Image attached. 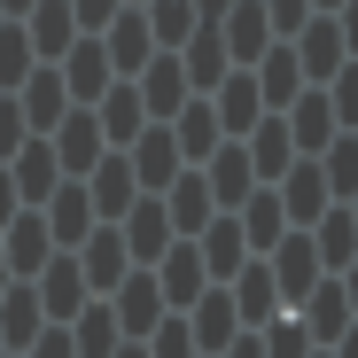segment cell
<instances>
[{"label":"cell","instance_id":"45","mask_svg":"<svg viewBox=\"0 0 358 358\" xmlns=\"http://www.w3.org/2000/svg\"><path fill=\"white\" fill-rule=\"evenodd\" d=\"M16 358H78V350H71V327H55V320H47V327H39Z\"/></svg>","mask_w":358,"mask_h":358},{"label":"cell","instance_id":"40","mask_svg":"<svg viewBox=\"0 0 358 358\" xmlns=\"http://www.w3.org/2000/svg\"><path fill=\"white\" fill-rule=\"evenodd\" d=\"M141 16H148V31H156V47H179V39H187V31L203 24V16L187 8V0H148Z\"/></svg>","mask_w":358,"mask_h":358},{"label":"cell","instance_id":"32","mask_svg":"<svg viewBox=\"0 0 358 358\" xmlns=\"http://www.w3.org/2000/svg\"><path fill=\"white\" fill-rule=\"evenodd\" d=\"M304 234H312V250H320V265H327V273H343V265L358 257V218H350V203H327Z\"/></svg>","mask_w":358,"mask_h":358},{"label":"cell","instance_id":"57","mask_svg":"<svg viewBox=\"0 0 358 358\" xmlns=\"http://www.w3.org/2000/svg\"><path fill=\"white\" fill-rule=\"evenodd\" d=\"M350 218H358V195H350Z\"/></svg>","mask_w":358,"mask_h":358},{"label":"cell","instance_id":"3","mask_svg":"<svg viewBox=\"0 0 358 358\" xmlns=\"http://www.w3.org/2000/svg\"><path fill=\"white\" fill-rule=\"evenodd\" d=\"M55 71H63V94H71V109H94V101L109 94V78H117L94 31H78V39H71L63 55H55Z\"/></svg>","mask_w":358,"mask_h":358},{"label":"cell","instance_id":"31","mask_svg":"<svg viewBox=\"0 0 358 358\" xmlns=\"http://www.w3.org/2000/svg\"><path fill=\"white\" fill-rule=\"evenodd\" d=\"M242 148H250V171H257V187H273V179H280V171L296 164V141H288V125H280L273 109H265L257 125L242 133Z\"/></svg>","mask_w":358,"mask_h":358},{"label":"cell","instance_id":"53","mask_svg":"<svg viewBox=\"0 0 358 358\" xmlns=\"http://www.w3.org/2000/svg\"><path fill=\"white\" fill-rule=\"evenodd\" d=\"M24 8H31V0H0V16H24Z\"/></svg>","mask_w":358,"mask_h":358},{"label":"cell","instance_id":"58","mask_svg":"<svg viewBox=\"0 0 358 358\" xmlns=\"http://www.w3.org/2000/svg\"><path fill=\"white\" fill-rule=\"evenodd\" d=\"M312 358H327V350H312Z\"/></svg>","mask_w":358,"mask_h":358},{"label":"cell","instance_id":"6","mask_svg":"<svg viewBox=\"0 0 358 358\" xmlns=\"http://www.w3.org/2000/svg\"><path fill=\"white\" fill-rule=\"evenodd\" d=\"M109 312H117V335H125V343H141V335L164 320V288H156V273H148V265H133L125 280L109 288Z\"/></svg>","mask_w":358,"mask_h":358},{"label":"cell","instance_id":"61","mask_svg":"<svg viewBox=\"0 0 358 358\" xmlns=\"http://www.w3.org/2000/svg\"><path fill=\"white\" fill-rule=\"evenodd\" d=\"M8 358H16V350H8Z\"/></svg>","mask_w":358,"mask_h":358},{"label":"cell","instance_id":"44","mask_svg":"<svg viewBox=\"0 0 358 358\" xmlns=\"http://www.w3.org/2000/svg\"><path fill=\"white\" fill-rule=\"evenodd\" d=\"M31 141V125H24V109H16V94H0V164H8L16 148Z\"/></svg>","mask_w":358,"mask_h":358},{"label":"cell","instance_id":"11","mask_svg":"<svg viewBox=\"0 0 358 358\" xmlns=\"http://www.w3.org/2000/svg\"><path fill=\"white\" fill-rule=\"evenodd\" d=\"M94 39H101V55H109V71H117V78H133L148 55H156V31H148V16H141V8H117Z\"/></svg>","mask_w":358,"mask_h":358},{"label":"cell","instance_id":"35","mask_svg":"<svg viewBox=\"0 0 358 358\" xmlns=\"http://www.w3.org/2000/svg\"><path fill=\"white\" fill-rule=\"evenodd\" d=\"M39 327H47V312H39L31 280H8V288H0V350H24Z\"/></svg>","mask_w":358,"mask_h":358},{"label":"cell","instance_id":"9","mask_svg":"<svg viewBox=\"0 0 358 358\" xmlns=\"http://www.w3.org/2000/svg\"><path fill=\"white\" fill-rule=\"evenodd\" d=\"M47 148H55V164H63V179H86L109 141H101V125H94V109H63V125L47 133Z\"/></svg>","mask_w":358,"mask_h":358},{"label":"cell","instance_id":"50","mask_svg":"<svg viewBox=\"0 0 358 358\" xmlns=\"http://www.w3.org/2000/svg\"><path fill=\"white\" fill-rule=\"evenodd\" d=\"M335 288H343V304H350V312H358V257H350V265H343V273H335Z\"/></svg>","mask_w":358,"mask_h":358},{"label":"cell","instance_id":"16","mask_svg":"<svg viewBox=\"0 0 358 358\" xmlns=\"http://www.w3.org/2000/svg\"><path fill=\"white\" fill-rule=\"evenodd\" d=\"M156 203H164V218H171V234H179V242H195V234L218 218V203H210V187H203V171H195V164L179 171L171 187L156 195Z\"/></svg>","mask_w":358,"mask_h":358},{"label":"cell","instance_id":"10","mask_svg":"<svg viewBox=\"0 0 358 358\" xmlns=\"http://www.w3.org/2000/svg\"><path fill=\"white\" fill-rule=\"evenodd\" d=\"M195 171H203V187H210L218 210H242V195L257 187V171H250V148H242V141H218Z\"/></svg>","mask_w":358,"mask_h":358},{"label":"cell","instance_id":"54","mask_svg":"<svg viewBox=\"0 0 358 358\" xmlns=\"http://www.w3.org/2000/svg\"><path fill=\"white\" fill-rule=\"evenodd\" d=\"M335 8H343V0H312V16H335Z\"/></svg>","mask_w":358,"mask_h":358},{"label":"cell","instance_id":"28","mask_svg":"<svg viewBox=\"0 0 358 358\" xmlns=\"http://www.w3.org/2000/svg\"><path fill=\"white\" fill-rule=\"evenodd\" d=\"M8 179H16V195L24 203H47L55 187H63V164H55V148H47V133H31L16 156H8Z\"/></svg>","mask_w":358,"mask_h":358},{"label":"cell","instance_id":"25","mask_svg":"<svg viewBox=\"0 0 358 358\" xmlns=\"http://www.w3.org/2000/svg\"><path fill=\"white\" fill-rule=\"evenodd\" d=\"M71 257H78V273H86V288H94V296H109L117 280L133 273V257H125V242H117V226H94L86 242L71 250Z\"/></svg>","mask_w":358,"mask_h":358},{"label":"cell","instance_id":"29","mask_svg":"<svg viewBox=\"0 0 358 358\" xmlns=\"http://www.w3.org/2000/svg\"><path fill=\"white\" fill-rule=\"evenodd\" d=\"M250 78H257V101L280 117L296 94H304V71H296V55H288V39H273L265 55H257V63H250Z\"/></svg>","mask_w":358,"mask_h":358},{"label":"cell","instance_id":"37","mask_svg":"<svg viewBox=\"0 0 358 358\" xmlns=\"http://www.w3.org/2000/svg\"><path fill=\"white\" fill-rule=\"evenodd\" d=\"M312 164H320V179H327V195H335V203H350V195H358V133H335Z\"/></svg>","mask_w":358,"mask_h":358},{"label":"cell","instance_id":"5","mask_svg":"<svg viewBox=\"0 0 358 358\" xmlns=\"http://www.w3.org/2000/svg\"><path fill=\"white\" fill-rule=\"evenodd\" d=\"M86 203H94V226H117L133 203H141V187H133V164H125V148H101V164L86 171Z\"/></svg>","mask_w":358,"mask_h":358},{"label":"cell","instance_id":"12","mask_svg":"<svg viewBox=\"0 0 358 358\" xmlns=\"http://www.w3.org/2000/svg\"><path fill=\"white\" fill-rule=\"evenodd\" d=\"M288 55H296V71H304V86H327L350 55H343V31H335V16H312L304 31L288 39Z\"/></svg>","mask_w":358,"mask_h":358},{"label":"cell","instance_id":"38","mask_svg":"<svg viewBox=\"0 0 358 358\" xmlns=\"http://www.w3.org/2000/svg\"><path fill=\"white\" fill-rule=\"evenodd\" d=\"M31 63H39V55H31V39H24V24L8 16V24H0V94H16V86L31 78Z\"/></svg>","mask_w":358,"mask_h":358},{"label":"cell","instance_id":"43","mask_svg":"<svg viewBox=\"0 0 358 358\" xmlns=\"http://www.w3.org/2000/svg\"><path fill=\"white\" fill-rule=\"evenodd\" d=\"M265 24H273V39H296L312 24V0H265Z\"/></svg>","mask_w":358,"mask_h":358},{"label":"cell","instance_id":"34","mask_svg":"<svg viewBox=\"0 0 358 358\" xmlns=\"http://www.w3.org/2000/svg\"><path fill=\"white\" fill-rule=\"evenodd\" d=\"M234 218H242V242H250V257H265V250L280 242V234H288V210H280V195H273V187H250Z\"/></svg>","mask_w":358,"mask_h":358},{"label":"cell","instance_id":"33","mask_svg":"<svg viewBox=\"0 0 358 358\" xmlns=\"http://www.w3.org/2000/svg\"><path fill=\"white\" fill-rule=\"evenodd\" d=\"M94 125H101V141L109 148H125L141 125H148V109H141V94H133V78H109V94L94 101Z\"/></svg>","mask_w":358,"mask_h":358},{"label":"cell","instance_id":"24","mask_svg":"<svg viewBox=\"0 0 358 358\" xmlns=\"http://www.w3.org/2000/svg\"><path fill=\"white\" fill-rule=\"evenodd\" d=\"M218 288L234 296V320H242V327H265L273 312H288V304H280V288H273V273H265V257H250L242 273L218 280Z\"/></svg>","mask_w":358,"mask_h":358},{"label":"cell","instance_id":"60","mask_svg":"<svg viewBox=\"0 0 358 358\" xmlns=\"http://www.w3.org/2000/svg\"><path fill=\"white\" fill-rule=\"evenodd\" d=\"M0 358H8V350H0Z\"/></svg>","mask_w":358,"mask_h":358},{"label":"cell","instance_id":"8","mask_svg":"<svg viewBox=\"0 0 358 358\" xmlns=\"http://www.w3.org/2000/svg\"><path fill=\"white\" fill-rule=\"evenodd\" d=\"M31 296H39V312L63 327V320L86 304V296H94V288H86V273H78V257H71V250H55V257L31 273Z\"/></svg>","mask_w":358,"mask_h":358},{"label":"cell","instance_id":"2","mask_svg":"<svg viewBox=\"0 0 358 358\" xmlns=\"http://www.w3.org/2000/svg\"><path fill=\"white\" fill-rule=\"evenodd\" d=\"M133 94H141V109H148V125H164V117H179V109L195 101V86H187V71H179L171 47H156L148 63L133 71Z\"/></svg>","mask_w":358,"mask_h":358},{"label":"cell","instance_id":"23","mask_svg":"<svg viewBox=\"0 0 358 358\" xmlns=\"http://www.w3.org/2000/svg\"><path fill=\"white\" fill-rule=\"evenodd\" d=\"M16 109H24V125H31V133H55V125H63V109H71L63 71H55V63H31V78L16 86Z\"/></svg>","mask_w":358,"mask_h":358},{"label":"cell","instance_id":"4","mask_svg":"<svg viewBox=\"0 0 358 358\" xmlns=\"http://www.w3.org/2000/svg\"><path fill=\"white\" fill-rule=\"evenodd\" d=\"M125 164H133V187H141V195H164L171 179L187 171V164H179V141H171V125H141V133L125 141Z\"/></svg>","mask_w":358,"mask_h":358},{"label":"cell","instance_id":"47","mask_svg":"<svg viewBox=\"0 0 358 358\" xmlns=\"http://www.w3.org/2000/svg\"><path fill=\"white\" fill-rule=\"evenodd\" d=\"M335 31H343V55H358V0H343V8H335Z\"/></svg>","mask_w":358,"mask_h":358},{"label":"cell","instance_id":"19","mask_svg":"<svg viewBox=\"0 0 358 358\" xmlns=\"http://www.w3.org/2000/svg\"><path fill=\"white\" fill-rule=\"evenodd\" d=\"M273 195H280V210H288V226H312V218H320V210L335 203V195H327V179H320V164H312V156H296V164H288V171L273 179Z\"/></svg>","mask_w":358,"mask_h":358},{"label":"cell","instance_id":"1","mask_svg":"<svg viewBox=\"0 0 358 358\" xmlns=\"http://www.w3.org/2000/svg\"><path fill=\"white\" fill-rule=\"evenodd\" d=\"M265 273H273V288H280V304H304V296L327 280V265H320V250H312L304 226H288L280 242L265 250Z\"/></svg>","mask_w":358,"mask_h":358},{"label":"cell","instance_id":"26","mask_svg":"<svg viewBox=\"0 0 358 358\" xmlns=\"http://www.w3.org/2000/svg\"><path fill=\"white\" fill-rule=\"evenodd\" d=\"M16 24H24V39H31V55H39V63H55V55H63V47L78 39L71 0H31V8H24Z\"/></svg>","mask_w":358,"mask_h":358},{"label":"cell","instance_id":"20","mask_svg":"<svg viewBox=\"0 0 358 358\" xmlns=\"http://www.w3.org/2000/svg\"><path fill=\"white\" fill-rule=\"evenodd\" d=\"M280 125H288V141H296V156H320L343 125H335V109H327V94L320 86H304V94H296L288 109H280Z\"/></svg>","mask_w":358,"mask_h":358},{"label":"cell","instance_id":"18","mask_svg":"<svg viewBox=\"0 0 358 358\" xmlns=\"http://www.w3.org/2000/svg\"><path fill=\"white\" fill-rule=\"evenodd\" d=\"M148 273H156V288H164V312H187L195 296L210 288V273H203V257H195V242H171V250H164V257H156Z\"/></svg>","mask_w":358,"mask_h":358},{"label":"cell","instance_id":"46","mask_svg":"<svg viewBox=\"0 0 358 358\" xmlns=\"http://www.w3.org/2000/svg\"><path fill=\"white\" fill-rule=\"evenodd\" d=\"M117 8H125V0H71V16H78V31H101Z\"/></svg>","mask_w":358,"mask_h":358},{"label":"cell","instance_id":"13","mask_svg":"<svg viewBox=\"0 0 358 358\" xmlns=\"http://www.w3.org/2000/svg\"><path fill=\"white\" fill-rule=\"evenodd\" d=\"M117 242H125V257H133V265H156V257H164V250L179 242V234H171L164 203H156V195H141V203H133L125 218H117Z\"/></svg>","mask_w":358,"mask_h":358},{"label":"cell","instance_id":"15","mask_svg":"<svg viewBox=\"0 0 358 358\" xmlns=\"http://www.w3.org/2000/svg\"><path fill=\"white\" fill-rule=\"evenodd\" d=\"M218 39H226V63L250 71L257 55L273 47V24H265V0H234V8L218 16Z\"/></svg>","mask_w":358,"mask_h":358},{"label":"cell","instance_id":"42","mask_svg":"<svg viewBox=\"0 0 358 358\" xmlns=\"http://www.w3.org/2000/svg\"><path fill=\"white\" fill-rule=\"evenodd\" d=\"M320 94H327V109H335V125H343V133H358V55H350V63H343Z\"/></svg>","mask_w":358,"mask_h":358},{"label":"cell","instance_id":"27","mask_svg":"<svg viewBox=\"0 0 358 358\" xmlns=\"http://www.w3.org/2000/svg\"><path fill=\"white\" fill-rule=\"evenodd\" d=\"M171 55H179V71H187V86H195V94H210V86L234 71V63H226V39H218V24H195V31L179 39Z\"/></svg>","mask_w":358,"mask_h":358},{"label":"cell","instance_id":"49","mask_svg":"<svg viewBox=\"0 0 358 358\" xmlns=\"http://www.w3.org/2000/svg\"><path fill=\"white\" fill-rule=\"evenodd\" d=\"M16 210H24V195H16V179H8V164H0V226H8Z\"/></svg>","mask_w":358,"mask_h":358},{"label":"cell","instance_id":"56","mask_svg":"<svg viewBox=\"0 0 358 358\" xmlns=\"http://www.w3.org/2000/svg\"><path fill=\"white\" fill-rule=\"evenodd\" d=\"M125 8H148V0H125Z\"/></svg>","mask_w":358,"mask_h":358},{"label":"cell","instance_id":"17","mask_svg":"<svg viewBox=\"0 0 358 358\" xmlns=\"http://www.w3.org/2000/svg\"><path fill=\"white\" fill-rule=\"evenodd\" d=\"M203 101H210V117H218V133H226V141H242L257 117H265V101H257V78H250V71H226Z\"/></svg>","mask_w":358,"mask_h":358},{"label":"cell","instance_id":"59","mask_svg":"<svg viewBox=\"0 0 358 358\" xmlns=\"http://www.w3.org/2000/svg\"><path fill=\"white\" fill-rule=\"evenodd\" d=\"M0 24H8V16H0Z\"/></svg>","mask_w":358,"mask_h":358},{"label":"cell","instance_id":"51","mask_svg":"<svg viewBox=\"0 0 358 358\" xmlns=\"http://www.w3.org/2000/svg\"><path fill=\"white\" fill-rule=\"evenodd\" d=\"M187 8H195V16H203V24H218V16H226V8H234V0H187Z\"/></svg>","mask_w":358,"mask_h":358},{"label":"cell","instance_id":"55","mask_svg":"<svg viewBox=\"0 0 358 358\" xmlns=\"http://www.w3.org/2000/svg\"><path fill=\"white\" fill-rule=\"evenodd\" d=\"M8 280H16V273H8V265H0V288H8Z\"/></svg>","mask_w":358,"mask_h":358},{"label":"cell","instance_id":"21","mask_svg":"<svg viewBox=\"0 0 358 358\" xmlns=\"http://www.w3.org/2000/svg\"><path fill=\"white\" fill-rule=\"evenodd\" d=\"M39 218H47V234H55V250H78L86 234H94V203H86V179H63L47 203H39Z\"/></svg>","mask_w":358,"mask_h":358},{"label":"cell","instance_id":"41","mask_svg":"<svg viewBox=\"0 0 358 358\" xmlns=\"http://www.w3.org/2000/svg\"><path fill=\"white\" fill-rule=\"evenodd\" d=\"M141 350H148V358H203V350H195V335H187V320H179V312H164V320H156V327L141 335Z\"/></svg>","mask_w":358,"mask_h":358},{"label":"cell","instance_id":"7","mask_svg":"<svg viewBox=\"0 0 358 358\" xmlns=\"http://www.w3.org/2000/svg\"><path fill=\"white\" fill-rule=\"evenodd\" d=\"M55 257V234H47V218H39V203H24L8 226H0V265H8L16 280H31L39 265Z\"/></svg>","mask_w":358,"mask_h":358},{"label":"cell","instance_id":"30","mask_svg":"<svg viewBox=\"0 0 358 358\" xmlns=\"http://www.w3.org/2000/svg\"><path fill=\"white\" fill-rule=\"evenodd\" d=\"M288 312L304 320V335H312V350H327V343H335V335H343V327L358 320V312L343 304V288H335V273H327V280H320V288L304 296V304H288Z\"/></svg>","mask_w":358,"mask_h":358},{"label":"cell","instance_id":"39","mask_svg":"<svg viewBox=\"0 0 358 358\" xmlns=\"http://www.w3.org/2000/svg\"><path fill=\"white\" fill-rule=\"evenodd\" d=\"M257 343H265V358H312V335H304L296 312H273V320L257 327Z\"/></svg>","mask_w":358,"mask_h":358},{"label":"cell","instance_id":"22","mask_svg":"<svg viewBox=\"0 0 358 358\" xmlns=\"http://www.w3.org/2000/svg\"><path fill=\"white\" fill-rule=\"evenodd\" d=\"M195 257H203V273L210 280H234V273H242L250 265V242H242V218H234V210H218L203 234H195Z\"/></svg>","mask_w":358,"mask_h":358},{"label":"cell","instance_id":"36","mask_svg":"<svg viewBox=\"0 0 358 358\" xmlns=\"http://www.w3.org/2000/svg\"><path fill=\"white\" fill-rule=\"evenodd\" d=\"M164 125H171V141H179V164H203V156H210V148L226 141V133H218V117H210V101H203V94H195L187 109H179V117H164Z\"/></svg>","mask_w":358,"mask_h":358},{"label":"cell","instance_id":"14","mask_svg":"<svg viewBox=\"0 0 358 358\" xmlns=\"http://www.w3.org/2000/svg\"><path fill=\"white\" fill-rule=\"evenodd\" d=\"M179 320H187V335H195V350H203V358H218L234 335H242V320H234V296H226L218 280H210V288H203V296H195V304L179 312Z\"/></svg>","mask_w":358,"mask_h":358},{"label":"cell","instance_id":"48","mask_svg":"<svg viewBox=\"0 0 358 358\" xmlns=\"http://www.w3.org/2000/svg\"><path fill=\"white\" fill-rule=\"evenodd\" d=\"M218 358H265V343H257V327H242V335H234Z\"/></svg>","mask_w":358,"mask_h":358},{"label":"cell","instance_id":"52","mask_svg":"<svg viewBox=\"0 0 358 358\" xmlns=\"http://www.w3.org/2000/svg\"><path fill=\"white\" fill-rule=\"evenodd\" d=\"M109 358H148V350H141V343H117V350H109Z\"/></svg>","mask_w":358,"mask_h":358}]
</instances>
